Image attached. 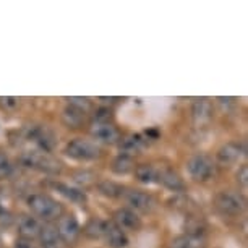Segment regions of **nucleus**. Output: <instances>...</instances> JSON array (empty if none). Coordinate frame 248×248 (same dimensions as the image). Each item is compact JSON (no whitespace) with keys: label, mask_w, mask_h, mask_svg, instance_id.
Returning <instances> with one entry per match:
<instances>
[{"label":"nucleus","mask_w":248,"mask_h":248,"mask_svg":"<svg viewBox=\"0 0 248 248\" xmlns=\"http://www.w3.org/2000/svg\"><path fill=\"white\" fill-rule=\"evenodd\" d=\"M28 208L34 216L41 217L46 222L59 221V217L63 214V206L52 196L44 193H32L28 196Z\"/></svg>","instance_id":"1"},{"label":"nucleus","mask_w":248,"mask_h":248,"mask_svg":"<svg viewBox=\"0 0 248 248\" xmlns=\"http://www.w3.org/2000/svg\"><path fill=\"white\" fill-rule=\"evenodd\" d=\"M186 170L195 182H206L216 175V162L206 154H195L186 162Z\"/></svg>","instance_id":"2"},{"label":"nucleus","mask_w":248,"mask_h":248,"mask_svg":"<svg viewBox=\"0 0 248 248\" xmlns=\"http://www.w3.org/2000/svg\"><path fill=\"white\" fill-rule=\"evenodd\" d=\"M63 153L75 161H94L101 156V148L91 140L75 138L65 146Z\"/></svg>","instance_id":"3"},{"label":"nucleus","mask_w":248,"mask_h":248,"mask_svg":"<svg viewBox=\"0 0 248 248\" xmlns=\"http://www.w3.org/2000/svg\"><path fill=\"white\" fill-rule=\"evenodd\" d=\"M21 162H23V166L30 167V169L46 172V174H59L60 169H62L60 162L55 161L49 153H44V151L25 153L21 156Z\"/></svg>","instance_id":"4"},{"label":"nucleus","mask_w":248,"mask_h":248,"mask_svg":"<svg viewBox=\"0 0 248 248\" xmlns=\"http://www.w3.org/2000/svg\"><path fill=\"white\" fill-rule=\"evenodd\" d=\"M214 203H216L217 209L222 214H227V216H237V214L243 213L247 201L240 193H238V191L222 190L216 195Z\"/></svg>","instance_id":"5"},{"label":"nucleus","mask_w":248,"mask_h":248,"mask_svg":"<svg viewBox=\"0 0 248 248\" xmlns=\"http://www.w3.org/2000/svg\"><path fill=\"white\" fill-rule=\"evenodd\" d=\"M55 229L59 232L60 240L63 243H68V245H73L78 240V237L81 235V227H79L78 219L73 214H62L59 217Z\"/></svg>","instance_id":"6"},{"label":"nucleus","mask_w":248,"mask_h":248,"mask_svg":"<svg viewBox=\"0 0 248 248\" xmlns=\"http://www.w3.org/2000/svg\"><path fill=\"white\" fill-rule=\"evenodd\" d=\"M124 196L130 206V209L135 213H149L154 208V198L143 190H128L125 191Z\"/></svg>","instance_id":"7"},{"label":"nucleus","mask_w":248,"mask_h":248,"mask_svg":"<svg viewBox=\"0 0 248 248\" xmlns=\"http://www.w3.org/2000/svg\"><path fill=\"white\" fill-rule=\"evenodd\" d=\"M117 227L120 231L127 232H137L140 227H141V219L138 217V214L132 211L130 208H120L114 213V221Z\"/></svg>","instance_id":"8"},{"label":"nucleus","mask_w":248,"mask_h":248,"mask_svg":"<svg viewBox=\"0 0 248 248\" xmlns=\"http://www.w3.org/2000/svg\"><path fill=\"white\" fill-rule=\"evenodd\" d=\"M91 137L104 144H119L122 140L119 128L114 124H96V122L91 127Z\"/></svg>","instance_id":"9"},{"label":"nucleus","mask_w":248,"mask_h":248,"mask_svg":"<svg viewBox=\"0 0 248 248\" xmlns=\"http://www.w3.org/2000/svg\"><path fill=\"white\" fill-rule=\"evenodd\" d=\"M214 115V107L213 102L206 97H200V99H195L193 104H191V117H193V122L196 125H206L213 120Z\"/></svg>","instance_id":"10"},{"label":"nucleus","mask_w":248,"mask_h":248,"mask_svg":"<svg viewBox=\"0 0 248 248\" xmlns=\"http://www.w3.org/2000/svg\"><path fill=\"white\" fill-rule=\"evenodd\" d=\"M242 156H245V144L243 143H226L217 151V161L224 164V166H231V164L238 162Z\"/></svg>","instance_id":"11"},{"label":"nucleus","mask_w":248,"mask_h":248,"mask_svg":"<svg viewBox=\"0 0 248 248\" xmlns=\"http://www.w3.org/2000/svg\"><path fill=\"white\" fill-rule=\"evenodd\" d=\"M16 227H18V233H20L21 238L25 240H34L39 235L41 231V224L36 217H32L31 214H21L16 221Z\"/></svg>","instance_id":"12"},{"label":"nucleus","mask_w":248,"mask_h":248,"mask_svg":"<svg viewBox=\"0 0 248 248\" xmlns=\"http://www.w3.org/2000/svg\"><path fill=\"white\" fill-rule=\"evenodd\" d=\"M30 138L34 140L44 153H50L55 146V137L47 127H32L30 130Z\"/></svg>","instance_id":"13"},{"label":"nucleus","mask_w":248,"mask_h":248,"mask_svg":"<svg viewBox=\"0 0 248 248\" xmlns=\"http://www.w3.org/2000/svg\"><path fill=\"white\" fill-rule=\"evenodd\" d=\"M157 184H161L170 191H184L186 188L184 179L175 170L170 169H162L157 172Z\"/></svg>","instance_id":"14"},{"label":"nucleus","mask_w":248,"mask_h":248,"mask_svg":"<svg viewBox=\"0 0 248 248\" xmlns=\"http://www.w3.org/2000/svg\"><path fill=\"white\" fill-rule=\"evenodd\" d=\"M104 240L110 248H125L128 245V237L124 231H120L114 222H106Z\"/></svg>","instance_id":"15"},{"label":"nucleus","mask_w":248,"mask_h":248,"mask_svg":"<svg viewBox=\"0 0 248 248\" xmlns=\"http://www.w3.org/2000/svg\"><path fill=\"white\" fill-rule=\"evenodd\" d=\"M52 186L55 190L59 191L60 195L65 196L67 200H70L72 203L75 204H86V201H88V196L86 193L83 190H79V188H75V186H70V185H65L62 184V182H54Z\"/></svg>","instance_id":"16"},{"label":"nucleus","mask_w":248,"mask_h":248,"mask_svg":"<svg viewBox=\"0 0 248 248\" xmlns=\"http://www.w3.org/2000/svg\"><path fill=\"white\" fill-rule=\"evenodd\" d=\"M41 242V247L43 248H60L62 245V240L59 237V232L52 224H44L41 226L39 235H37Z\"/></svg>","instance_id":"17"},{"label":"nucleus","mask_w":248,"mask_h":248,"mask_svg":"<svg viewBox=\"0 0 248 248\" xmlns=\"http://www.w3.org/2000/svg\"><path fill=\"white\" fill-rule=\"evenodd\" d=\"M86 115H88L86 112L79 110L77 107L68 104L62 110V122H63L65 127H68V128H79L83 124H85Z\"/></svg>","instance_id":"18"},{"label":"nucleus","mask_w":248,"mask_h":248,"mask_svg":"<svg viewBox=\"0 0 248 248\" xmlns=\"http://www.w3.org/2000/svg\"><path fill=\"white\" fill-rule=\"evenodd\" d=\"M146 138L143 135H130V137L120 140L119 146H120V154H127V156H133L138 151H141L143 146L146 144Z\"/></svg>","instance_id":"19"},{"label":"nucleus","mask_w":248,"mask_h":248,"mask_svg":"<svg viewBox=\"0 0 248 248\" xmlns=\"http://www.w3.org/2000/svg\"><path fill=\"white\" fill-rule=\"evenodd\" d=\"M169 248H204V240L201 235L182 233L172 238Z\"/></svg>","instance_id":"20"},{"label":"nucleus","mask_w":248,"mask_h":248,"mask_svg":"<svg viewBox=\"0 0 248 248\" xmlns=\"http://www.w3.org/2000/svg\"><path fill=\"white\" fill-rule=\"evenodd\" d=\"M157 169L151 164H140V166L135 167V175H137V180L141 182V184L151 185V184H157Z\"/></svg>","instance_id":"21"},{"label":"nucleus","mask_w":248,"mask_h":248,"mask_svg":"<svg viewBox=\"0 0 248 248\" xmlns=\"http://www.w3.org/2000/svg\"><path fill=\"white\" fill-rule=\"evenodd\" d=\"M112 172L117 175H127L130 172L135 170V161L132 156L127 154H119L114 161H112Z\"/></svg>","instance_id":"22"},{"label":"nucleus","mask_w":248,"mask_h":248,"mask_svg":"<svg viewBox=\"0 0 248 248\" xmlns=\"http://www.w3.org/2000/svg\"><path fill=\"white\" fill-rule=\"evenodd\" d=\"M104 231H106V221L97 217H91L85 224V227H83V233L88 238H91V240H99V238H102L104 237Z\"/></svg>","instance_id":"23"},{"label":"nucleus","mask_w":248,"mask_h":248,"mask_svg":"<svg viewBox=\"0 0 248 248\" xmlns=\"http://www.w3.org/2000/svg\"><path fill=\"white\" fill-rule=\"evenodd\" d=\"M97 190H99V193L102 196H106V198H120V196H124L125 193V188L122 186L120 184H117V182H112V180H102L99 185H97Z\"/></svg>","instance_id":"24"},{"label":"nucleus","mask_w":248,"mask_h":248,"mask_svg":"<svg viewBox=\"0 0 248 248\" xmlns=\"http://www.w3.org/2000/svg\"><path fill=\"white\" fill-rule=\"evenodd\" d=\"M13 172V164L10 161V157L7 156L3 151H0V180L8 179Z\"/></svg>","instance_id":"25"},{"label":"nucleus","mask_w":248,"mask_h":248,"mask_svg":"<svg viewBox=\"0 0 248 248\" xmlns=\"http://www.w3.org/2000/svg\"><path fill=\"white\" fill-rule=\"evenodd\" d=\"M67 101H68L70 106L77 107V109L86 112V114L93 109V104H91V101L88 99V97H68Z\"/></svg>","instance_id":"26"},{"label":"nucleus","mask_w":248,"mask_h":248,"mask_svg":"<svg viewBox=\"0 0 248 248\" xmlns=\"http://www.w3.org/2000/svg\"><path fill=\"white\" fill-rule=\"evenodd\" d=\"M112 110L109 107H101L94 112V122L96 124H112Z\"/></svg>","instance_id":"27"},{"label":"nucleus","mask_w":248,"mask_h":248,"mask_svg":"<svg viewBox=\"0 0 248 248\" xmlns=\"http://www.w3.org/2000/svg\"><path fill=\"white\" fill-rule=\"evenodd\" d=\"M237 182H238V185H240L243 190H247V186H248V167H247V164H243L240 169H238Z\"/></svg>","instance_id":"28"},{"label":"nucleus","mask_w":248,"mask_h":248,"mask_svg":"<svg viewBox=\"0 0 248 248\" xmlns=\"http://www.w3.org/2000/svg\"><path fill=\"white\" fill-rule=\"evenodd\" d=\"M75 180L78 182V184H81V185H90L94 182V175L91 174V172H78L77 175H75Z\"/></svg>","instance_id":"29"},{"label":"nucleus","mask_w":248,"mask_h":248,"mask_svg":"<svg viewBox=\"0 0 248 248\" xmlns=\"http://www.w3.org/2000/svg\"><path fill=\"white\" fill-rule=\"evenodd\" d=\"M0 102H2L5 107H10V109H13V107L18 106V99L16 97H0Z\"/></svg>","instance_id":"30"},{"label":"nucleus","mask_w":248,"mask_h":248,"mask_svg":"<svg viewBox=\"0 0 248 248\" xmlns=\"http://www.w3.org/2000/svg\"><path fill=\"white\" fill-rule=\"evenodd\" d=\"M15 248H36L32 245L31 240H25V238H18L16 243H15Z\"/></svg>","instance_id":"31"}]
</instances>
